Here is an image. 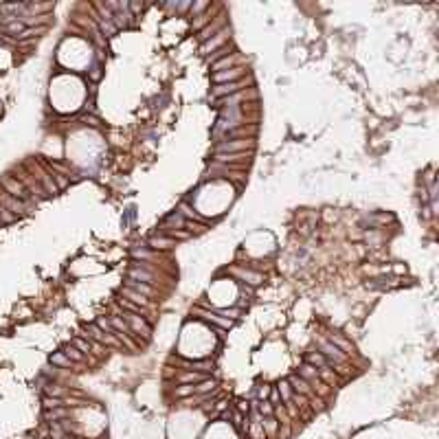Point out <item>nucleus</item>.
<instances>
[{"instance_id": "obj_34", "label": "nucleus", "mask_w": 439, "mask_h": 439, "mask_svg": "<svg viewBox=\"0 0 439 439\" xmlns=\"http://www.w3.org/2000/svg\"><path fill=\"white\" fill-rule=\"evenodd\" d=\"M73 342H75V347H77L79 351H86V354H88V351H90V342H86V340H83V338H75Z\"/></svg>"}, {"instance_id": "obj_4", "label": "nucleus", "mask_w": 439, "mask_h": 439, "mask_svg": "<svg viewBox=\"0 0 439 439\" xmlns=\"http://www.w3.org/2000/svg\"><path fill=\"white\" fill-rule=\"evenodd\" d=\"M319 354L325 356L327 360H332V362L334 360H336V362H342V360H345V354H342L332 340H320L319 342Z\"/></svg>"}, {"instance_id": "obj_18", "label": "nucleus", "mask_w": 439, "mask_h": 439, "mask_svg": "<svg viewBox=\"0 0 439 439\" xmlns=\"http://www.w3.org/2000/svg\"><path fill=\"white\" fill-rule=\"evenodd\" d=\"M307 364H312V367H319V369H327V358H325V356H320L319 351H312V354L307 356Z\"/></svg>"}, {"instance_id": "obj_31", "label": "nucleus", "mask_w": 439, "mask_h": 439, "mask_svg": "<svg viewBox=\"0 0 439 439\" xmlns=\"http://www.w3.org/2000/svg\"><path fill=\"white\" fill-rule=\"evenodd\" d=\"M61 404H64V402H61L60 398H44V406H46V408H60Z\"/></svg>"}, {"instance_id": "obj_27", "label": "nucleus", "mask_w": 439, "mask_h": 439, "mask_svg": "<svg viewBox=\"0 0 439 439\" xmlns=\"http://www.w3.org/2000/svg\"><path fill=\"white\" fill-rule=\"evenodd\" d=\"M152 246H156V248H169V246H174V239H162V237H154L152 241H149Z\"/></svg>"}, {"instance_id": "obj_14", "label": "nucleus", "mask_w": 439, "mask_h": 439, "mask_svg": "<svg viewBox=\"0 0 439 439\" xmlns=\"http://www.w3.org/2000/svg\"><path fill=\"white\" fill-rule=\"evenodd\" d=\"M206 380L204 373H198V371H184L182 376H180V382L182 384H198V382Z\"/></svg>"}, {"instance_id": "obj_17", "label": "nucleus", "mask_w": 439, "mask_h": 439, "mask_svg": "<svg viewBox=\"0 0 439 439\" xmlns=\"http://www.w3.org/2000/svg\"><path fill=\"white\" fill-rule=\"evenodd\" d=\"M88 336L97 338L99 342H112V345H117V338H110V336H105V334H101V329L97 327V325H90V327H88Z\"/></svg>"}, {"instance_id": "obj_2", "label": "nucleus", "mask_w": 439, "mask_h": 439, "mask_svg": "<svg viewBox=\"0 0 439 439\" xmlns=\"http://www.w3.org/2000/svg\"><path fill=\"white\" fill-rule=\"evenodd\" d=\"M0 182L4 184V189H7L9 196H13L16 200H20V202H29L31 200V193L26 191V187L20 182V180L11 178V176H2V178H0Z\"/></svg>"}, {"instance_id": "obj_1", "label": "nucleus", "mask_w": 439, "mask_h": 439, "mask_svg": "<svg viewBox=\"0 0 439 439\" xmlns=\"http://www.w3.org/2000/svg\"><path fill=\"white\" fill-rule=\"evenodd\" d=\"M255 145L253 139H233V140H222L215 147V154H241V152H250Z\"/></svg>"}, {"instance_id": "obj_10", "label": "nucleus", "mask_w": 439, "mask_h": 439, "mask_svg": "<svg viewBox=\"0 0 439 439\" xmlns=\"http://www.w3.org/2000/svg\"><path fill=\"white\" fill-rule=\"evenodd\" d=\"M244 86V81H231V83H220L213 88V97H224V95H235L239 88Z\"/></svg>"}, {"instance_id": "obj_19", "label": "nucleus", "mask_w": 439, "mask_h": 439, "mask_svg": "<svg viewBox=\"0 0 439 439\" xmlns=\"http://www.w3.org/2000/svg\"><path fill=\"white\" fill-rule=\"evenodd\" d=\"M277 391H279V395L283 398V402H285V404H288L290 399H292V393H294V391H292V386L288 384V380H281L279 384H277Z\"/></svg>"}, {"instance_id": "obj_43", "label": "nucleus", "mask_w": 439, "mask_h": 439, "mask_svg": "<svg viewBox=\"0 0 439 439\" xmlns=\"http://www.w3.org/2000/svg\"><path fill=\"white\" fill-rule=\"evenodd\" d=\"M0 224H2V220H0Z\"/></svg>"}, {"instance_id": "obj_36", "label": "nucleus", "mask_w": 439, "mask_h": 439, "mask_svg": "<svg viewBox=\"0 0 439 439\" xmlns=\"http://www.w3.org/2000/svg\"><path fill=\"white\" fill-rule=\"evenodd\" d=\"M64 354L68 356V358H73V360H81V354H79V351L75 349V347H70V345L66 347V351H64Z\"/></svg>"}, {"instance_id": "obj_24", "label": "nucleus", "mask_w": 439, "mask_h": 439, "mask_svg": "<svg viewBox=\"0 0 439 439\" xmlns=\"http://www.w3.org/2000/svg\"><path fill=\"white\" fill-rule=\"evenodd\" d=\"M110 325H112V329H117V332H130V329H127V323L121 319V316H112V319H110Z\"/></svg>"}, {"instance_id": "obj_42", "label": "nucleus", "mask_w": 439, "mask_h": 439, "mask_svg": "<svg viewBox=\"0 0 439 439\" xmlns=\"http://www.w3.org/2000/svg\"><path fill=\"white\" fill-rule=\"evenodd\" d=\"M266 395H268V386H261V389H259V398L263 399V398H266Z\"/></svg>"}, {"instance_id": "obj_20", "label": "nucleus", "mask_w": 439, "mask_h": 439, "mask_svg": "<svg viewBox=\"0 0 439 439\" xmlns=\"http://www.w3.org/2000/svg\"><path fill=\"white\" fill-rule=\"evenodd\" d=\"M215 389V380H202V382H198V384H193V393H209V391H213Z\"/></svg>"}, {"instance_id": "obj_11", "label": "nucleus", "mask_w": 439, "mask_h": 439, "mask_svg": "<svg viewBox=\"0 0 439 439\" xmlns=\"http://www.w3.org/2000/svg\"><path fill=\"white\" fill-rule=\"evenodd\" d=\"M241 70L239 68H231V70H218V73H213V81L218 83H231L235 77H239Z\"/></svg>"}, {"instance_id": "obj_38", "label": "nucleus", "mask_w": 439, "mask_h": 439, "mask_svg": "<svg viewBox=\"0 0 439 439\" xmlns=\"http://www.w3.org/2000/svg\"><path fill=\"white\" fill-rule=\"evenodd\" d=\"M237 411H239V413H248L250 411V404L241 399V402H237Z\"/></svg>"}, {"instance_id": "obj_30", "label": "nucleus", "mask_w": 439, "mask_h": 439, "mask_svg": "<svg viewBox=\"0 0 439 439\" xmlns=\"http://www.w3.org/2000/svg\"><path fill=\"white\" fill-rule=\"evenodd\" d=\"M182 367H191V369H202V371H211V362H182Z\"/></svg>"}, {"instance_id": "obj_39", "label": "nucleus", "mask_w": 439, "mask_h": 439, "mask_svg": "<svg viewBox=\"0 0 439 439\" xmlns=\"http://www.w3.org/2000/svg\"><path fill=\"white\" fill-rule=\"evenodd\" d=\"M270 402H272V404H277V406H279V402H281V395H279V391H272V395H270Z\"/></svg>"}, {"instance_id": "obj_37", "label": "nucleus", "mask_w": 439, "mask_h": 439, "mask_svg": "<svg viewBox=\"0 0 439 439\" xmlns=\"http://www.w3.org/2000/svg\"><path fill=\"white\" fill-rule=\"evenodd\" d=\"M233 64V57H224L222 61H218V64H215V73H218L220 68H226V66H231Z\"/></svg>"}, {"instance_id": "obj_3", "label": "nucleus", "mask_w": 439, "mask_h": 439, "mask_svg": "<svg viewBox=\"0 0 439 439\" xmlns=\"http://www.w3.org/2000/svg\"><path fill=\"white\" fill-rule=\"evenodd\" d=\"M127 323V329H132V332H136V334H140V336H145V338H149V325L145 323V319L143 316H139V314H125V319H123Z\"/></svg>"}, {"instance_id": "obj_35", "label": "nucleus", "mask_w": 439, "mask_h": 439, "mask_svg": "<svg viewBox=\"0 0 439 439\" xmlns=\"http://www.w3.org/2000/svg\"><path fill=\"white\" fill-rule=\"evenodd\" d=\"M182 213H184V215H187V218H193V220H198V222H202V224H204V218H202V215H198V213H193V211H191V209H189V206H187V204H184V206H182Z\"/></svg>"}, {"instance_id": "obj_9", "label": "nucleus", "mask_w": 439, "mask_h": 439, "mask_svg": "<svg viewBox=\"0 0 439 439\" xmlns=\"http://www.w3.org/2000/svg\"><path fill=\"white\" fill-rule=\"evenodd\" d=\"M288 384L292 386L294 393H301V395H312V389H310V382L303 380L301 376H292L288 380Z\"/></svg>"}, {"instance_id": "obj_28", "label": "nucleus", "mask_w": 439, "mask_h": 439, "mask_svg": "<svg viewBox=\"0 0 439 439\" xmlns=\"http://www.w3.org/2000/svg\"><path fill=\"white\" fill-rule=\"evenodd\" d=\"M332 342L334 345L338 347V349H342V354H345V351H349L351 347H349V342L345 340V338H340V336H332Z\"/></svg>"}, {"instance_id": "obj_25", "label": "nucleus", "mask_w": 439, "mask_h": 439, "mask_svg": "<svg viewBox=\"0 0 439 439\" xmlns=\"http://www.w3.org/2000/svg\"><path fill=\"white\" fill-rule=\"evenodd\" d=\"M191 395H196L193 393V384H182V386H178L176 389V398H191Z\"/></svg>"}, {"instance_id": "obj_26", "label": "nucleus", "mask_w": 439, "mask_h": 439, "mask_svg": "<svg viewBox=\"0 0 439 439\" xmlns=\"http://www.w3.org/2000/svg\"><path fill=\"white\" fill-rule=\"evenodd\" d=\"M51 362L53 364H61V367H70V358L66 354H55L51 358Z\"/></svg>"}, {"instance_id": "obj_22", "label": "nucleus", "mask_w": 439, "mask_h": 439, "mask_svg": "<svg viewBox=\"0 0 439 439\" xmlns=\"http://www.w3.org/2000/svg\"><path fill=\"white\" fill-rule=\"evenodd\" d=\"M259 424H261V428L266 430L268 435H275V433H277V419H275L272 415H270V417H263V419L259 421Z\"/></svg>"}, {"instance_id": "obj_13", "label": "nucleus", "mask_w": 439, "mask_h": 439, "mask_svg": "<svg viewBox=\"0 0 439 439\" xmlns=\"http://www.w3.org/2000/svg\"><path fill=\"white\" fill-rule=\"evenodd\" d=\"M125 288H130L132 292L143 294V297H152V294H154V290L149 288L147 283H143V281H134V279H130V281H127V285H125Z\"/></svg>"}, {"instance_id": "obj_15", "label": "nucleus", "mask_w": 439, "mask_h": 439, "mask_svg": "<svg viewBox=\"0 0 439 439\" xmlns=\"http://www.w3.org/2000/svg\"><path fill=\"white\" fill-rule=\"evenodd\" d=\"M130 279L134 281H143V283H149L154 279V275L149 270H143V268H132L130 270Z\"/></svg>"}, {"instance_id": "obj_32", "label": "nucleus", "mask_w": 439, "mask_h": 439, "mask_svg": "<svg viewBox=\"0 0 439 439\" xmlns=\"http://www.w3.org/2000/svg\"><path fill=\"white\" fill-rule=\"evenodd\" d=\"M257 408H259V413H261L263 417H270L272 415V404L270 402H261Z\"/></svg>"}, {"instance_id": "obj_7", "label": "nucleus", "mask_w": 439, "mask_h": 439, "mask_svg": "<svg viewBox=\"0 0 439 439\" xmlns=\"http://www.w3.org/2000/svg\"><path fill=\"white\" fill-rule=\"evenodd\" d=\"M0 202H2V206L7 211H13V213H24V204H22L20 200H16L13 196H9L7 191H0Z\"/></svg>"}, {"instance_id": "obj_6", "label": "nucleus", "mask_w": 439, "mask_h": 439, "mask_svg": "<svg viewBox=\"0 0 439 439\" xmlns=\"http://www.w3.org/2000/svg\"><path fill=\"white\" fill-rule=\"evenodd\" d=\"M20 178H22V184H24V187H26V191H29L31 196H33V200H35V198L46 196V191H44V189L40 187V182H35V180L31 178L29 174H24V171H22V169H20Z\"/></svg>"}, {"instance_id": "obj_33", "label": "nucleus", "mask_w": 439, "mask_h": 439, "mask_svg": "<svg viewBox=\"0 0 439 439\" xmlns=\"http://www.w3.org/2000/svg\"><path fill=\"white\" fill-rule=\"evenodd\" d=\"M101 31H103L105 35H112L114 31H117V26H114V22H105V20H101Z\"/></svg>"}, {"instance_id": "obj_23", "label": "nucleus", "mask_w": 439, "mask_h": 439, "mask_svg": "<svg viewBox=\"0 0 439 439\" xmlns=\"http://www.w3.org/2000/svg\"><path fill=\"white\" fill-rule=\"evenodd\" d=\"M235 275H239L241 279H248V283H253V285H257L259 281H261V277L257 275V272H248V270H233Z\"/></svg>"}, {"instance_id": "obj_41", "label": "nucleus", "mask_w": 439, "mask_h": 439, "mask_svg": "<svg viewBox=\"0 0 439 439\" xmlns=\"http://www.w3.org/2000/svg\"><path fill=\"white\" fill-rule=\"evenodd\" d=\"M46 393H48V395H60V393H61V389H60V386H53V389H46Z\"/></svg>"}, {"instance_id": "obj_40", "label": "nucleus", "mask_w": 439, "mask_h": 439, "mask_svg": "<svg viewBox=\"0 0 439 439\" xmlns=\"http://www.w3.org/2000/svg\"><path fill=\"white\" fill-rule=\"evenodd\" d=\"M134 257H149V253L143 248H134Z\"/></svg>"}, {"instance_id": "obj_5", "label": "nucleus", "mask_w": 439, "mask_h": 439, "mask_svg": "<svg viewBox=\"0 0 439 439\" xmlns=\"http://www.w3.org/2000/svg\"><path fill=\"white\" fill-rule=\"evenodd\" d=\"M33 171L38 174L40 187H42L46 193H57V191H60V189H57V184L53 182V178H51V174H48V171H44L42 167H33Z\"/></svg>"}, {"instance_id": "obj_12", "label": "nucleus", "mask_w": 439, "mask_h": 439, "mask_svg": "<svg viewBox=\"0 0 439 439\" xmlns=\"http://www.w3.org/2000/svg\"><path fill=\"white\" fill-rule=\"evenodd\" d=\"M198 314L202 316L204 320H209V323H215V325H220L222 329H228L233 325V319H220V316H215L213 312H198Z\"/></svg>"}, {"instance_id": "obj_21", "label": "nucleus", "mask_w": 439, "mask_h": 439, "mask_svg": "<svg viewBox=\"0 0 439 439\" xmlns=\"http://www.w3.org/2000/svg\"><path fill=\"white\" fill-rule=\"evenodd\" d=\"M121 294H123V297H127V299H130L132 303H136V305H145V303H147V299H145L143 294L132 292L130 288H123V292H121Z\"/></svg>"}, {"instance_id": "obj_29", "label": "nucleus", "mask_w": 439, "mask_h": 439, "mask_svg": "<svg viewBox=\"0 0 439 439\" xmlns=\"http://www.w3.org/2000/svg\"><path fill=\"white\" fill-rule=\"evenodd\" d=\"M68 415V411H64V408H53L51 413H46L48 419H61V417Z\"/></svg>"}, {"instance_id": "obj_16", "label": "nucleus", "mask_w": 439, "mask_h": 439, "mask_svg": "<svg viewBox=\"0 0 439 439\" xmlns=\"http://www.w3.org/2000/svg\"><path fill=\"white\" fill-rule=\"evenodd\" d=\"M226 35H228V31H220V33L215 35V38L211 40V42H206L204 46H202V53H209V51H213V48H218L220 44H222L224 40H226Z\"/></svg>"}, {"instance_id": "obj_8", "label": "nucleus", "mask_w": 439, "mask_h": 439, "mask_svg": "<svg viewBox=\"0 0 439 439\" xmlns=\"http://www.w3.org/2000/svg\"><path fill=\"white\" fill-rule=\"evenodd\" d=\"M299 376L303 378V380H307V382H314L316 386H320V389H323V382L319 380V369H314L312 367V364H301V367H299Z\"/></svg>"}]
</instances>
